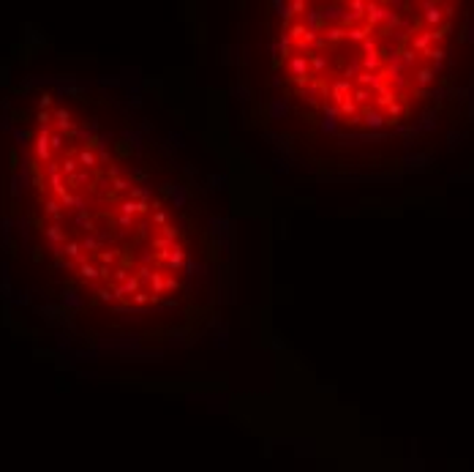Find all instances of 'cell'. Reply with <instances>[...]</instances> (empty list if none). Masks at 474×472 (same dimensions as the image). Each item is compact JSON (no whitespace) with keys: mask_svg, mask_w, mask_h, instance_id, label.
<instances>
[{"mask_svg":"<svg viewBox=\"0 0 474 472\" xmlns=\"http://www.w3.org/2000/svg\"><path fill=\"white\" fill-rule=\"evenodd\" d=\"M117 257H120V251H117V248H109V251H98V260H101V265H106V268H109L112 262L117 260Z\"/></svg>","mask_w":474,"mask_h":472,"instance_id":"52a82bcc","label":"cell"},{"mask_svg":"<svg viewBox=\"0 0 474 472\" xmlns=\"http://www.w3.org/2000/svg\"><path fill=\"white\" fill-rule=\"evenodd\" d=\"M177 287H180V281H177V278H172V276L164 281V292H166V289H169V292H175Z\"/></svg>","mask_w":474,"mask_h":472,"instance_id":"ffe728a7","label":"cell"},{"mask_svg":"<svg viewBox=\"0 0 474 472\" xmlns=\"http://www.w3.org/2000/svg\"><path fill=\"white\" fill-rule=\"evenodd\" d=\"M344 35H346L344 28H330L327 30V41H338V38H344Z\"/></svg>","mask_w":474,"mask_h":472,"instance_id":"9a60e30c","label":"cell"},{"mask_svg":"<svg viewBox=\"0 0 474 472\" xmlns=\"http://www.w3.org/2000/svg\"><path fill=\"white\" fill-rule=\"evenodd\" d=\"M164 273H158V270H153V276H150V295H156V298H161V292H164Z\"/></svg>","mask_w":474,"mask_h":472,"instance_id":"7a4b0ae2","label":"cell"},{"mask_svg":"<svg viewBox=\"0 0 474 472\" xmlns=\"http://www.w3.org/2000/svg\"><path fill=\"white\" fill-rule=\"evenodd\" d=\"M150 276H153V268H147V265H142L139 270H136V278H139L142 284H147V281H150Z\"/></svg>","mask_w":474,"mask_h":472,"instance_id":"30bf717a","label":"cell"},{"mask_svg":"<svg viewBox=\"0 0 474 472\" xmlns=\"http://www.w3.org/2000/svg\"><path fill=\"white\" fill-rule=\"evenodd\" d=\"M289 11H292V14H305V11H308V6H305L303 0H292V3H289Z\"/></svg>","mask_w":474,"mask_h":472,"instance_id":"7c38bea8","label":"cell"},{"mask_svg":"<svg viewBox=\"0 0 474 472\" xmlns=\"http://www.w3.org/2000/svg\"><path fill=\"white\" fill-rule=\"evenodd\" d=\"M120 213H123V216H134V213H136V202H134V200H123Z\"/></svg>","mask_w":474,"mask_h":472,"instance_id":"8fae6325","label":"cell"},{"mask_svg":"<svg viewBox=\"0 0 474 472\" xmlns=\"http://www.w3.org/2000/svg\"><path fill=\"white\" fill-rule=\"evenodd\" d=\"M79 276L82 278H98V265H90V262H85V265H79Z\"/></svg>","mask_w":474,"mask_h":472,"instance_id":"8992f818","label":"cell"},{"mask_svg":"<svg viewBox=\"0 0 474 472\" xmlns=\"http://www.w3.org/2000/svg\"><path fill=\"white\" fill-rule=\"evenodd\" d=\"M98 301H104V303L115 301V298H112V289H101V292H98Z\"/></svg>","mask_w":474,"mask_h":472,"instance_id":"cb8c5ba5","label":"cell"},{"mask_svg":"<svg viewBox=\"0 0 474 472\" xmlns=\"http://www.w3.org/2000/svg\"><path fill=\"white\" fill-rule=\"evenodd\" d=\"M425 19H428V22H439V11H436V8H433V6H428V11H425Z\"/></svg>","mask_w":474,"mask_h":472,"instance_id":"44dd1931","label":"cell"},{"mask_svg":"<svg viewBox=\"0 0 474 472\" xmlns=\"http://www.w3.org/2000/svg\"><path fill=\"white\" fill-rule=\"evenodd\" d=\"M308 63H311V68H316V71H322V68H324V58H316V55H311Z\"/></svg>","mask_w":474,"mask_h":472,"instance_id":"d6986e66","label":"cell"},{"mask_svg":"<svg viewBox=\"0 0 474 472\" xmlns=\"http://www.w3.org/2000/svg\"><path fill=\"white\" fill-rule=\"evenodd\" d=\"M351 99H354V101H360V104H363V101H368L371 99V93H368V90H354V93H351Z\"/></svg>","mask_w":474,"mask_h":472,"instance_id":"ac0fdd59","label":"cell"},{"mask_svg":"<svg viewBox=\"0 0 474 472\" xmlns=\"http://www.w3.org/2000/svg\"><path fill=\"white\" fill-rule=\"evenodd\" d=\"M134 303H136V306H145V303H150V292H147V289H139V292L134 295Z\"/></svg>","mask_w":474,"mask_h":472,"instance_id":"5bb4252c","label":"cell"},{"mask_svg":"<svg viewBox=\"0 0 474 472\" xmlns=\"http://www.w3.org/2000/svg\"><path fill=\"white\" fill-rule=\"evenodd\" d=\"M428 44H431V35H425V33L414 38V47H417V49H428Z\"/></svg>","mask_w":474,"mask_h":472,"instance_id":"e0dca14e","label":"cell"},{"mask_svg":"<svg viewBox=\"0 0 474 472\" xmlns=\"http://www.w3.org/2000/svg\"><path fill=\"white\" fill-rule=\"evenodd\" d=\"M363 66H365V68H376V66H379V58H376V55H368Z\"/></svg>","mask_w":474,"mask_h":472,"instance_id":"7402d4cb","label":"cell"},{"mask_svg":"<svg viewBox=\"0 0 474 472\" xmlns=\"http://www.w3.org/2000/svg\"><path fill=\"white\" fill-rule=\"evenodd\" d=\"M292 71L297 74V79H308V60L305 58H292Z\"/></svg>","mask_w":474,"mask_h":472,"instance_id":"3957f363","label":"cell"},{"mask_svg":"<svg viewBox=\"0 0 474 472\" xmlns=\"http://www.w3.org/2000/svg\"><path fill=\"white\" fill-rule=\"evenodd\" d=\"M150 202H147V200H142V202H136V213H147V210H150Z\"/></svg>","mask_w":474,"mask_h":472,"instance_id":"d4e9b609","label":"cell"},{"mask_svg":"<svg viewBox=\"0 0 474 472\" xmlns=\"http://www.w3.org/2000/svg\"><path fill=\"white\" fill-rule=\"evenodd\" d=\"M128 180H126V177H115V180H112V189H115V191H126V189H128Z\"/></svg>","mask_w":474,"mask_h":472,"instance_id":"2e32d148","label":"cell"},{"mask_svg":"<svg viewBox=\"0 0 474 472\" xmlns=\"http://www.w3.org/2000/svg\"><path fill=\"white\" fill-rule=\"evenodd\" d=\"M177 235H180V232H177L175 227H169V224L161 227V237H166V240H177Z\"/></svg>","mask_w":474,"mask_h":472,"instance_id":"4fadbf2b","label":"cell"},{"mask_svg":"<svg viewBox=\"0 0 474 472\" xmlns=\"http://www.w3.org/2000/svg\"><path fill=\"white\" fill-rule=\"evenodd\" d=\"M365 120H368V126H379V123H381V118H379V115H368Z\"/></svg>","mask_w":474,"mask_h":472,"instance_id":"4316f807","label":"cell"},{"mask_svg":"<svg viewBox=\"0 0 474 472\" xmlns=\"http://www.w3.org/2000/svg\"><path fill=\"white\" fill-rule=\"evenodd\" d=\"M120 287H123V295L128 298V295H136V292L142 289V281H139L136 276H131L128 281H126V284H120Z\"/></svg>","mask_w":474,"mask_h":472,"instance_id":"277c9868","label":"cell"},{"mask_svg":"<svg viewBox=\"0 0 474 472\" xmlns=\"http://www.w3.org/2000/svg\"><path fill=\"white\" fill-rule=\"evenodd\" d=\"M431 77H433V74H431V71H428V68H422L420 74H417V79H420L422 85H425V82H431Z\"/></svg>","mask_w":474,"mask_h":472,"instance_id":"603a6c76","label":"cell"},{"mask_svg":"<svg viewBox=\"0 0 474 472\" xmlns=\"http://www.w3.org/2000/svg\"><path fill=\"white\" fill-rule=\"evenodd\" d=\"M112 278H115V284H126L131 278L128 268H117V270H112Z\"/></svg>","mask_w":474,"mask_h":472,"instance_id":"ba28073f","label":"cell"},{"mask_svg":"<svg viewBox=\"0 0 474 472\" xmlns=\"http://www.w3.org/2000/svg\"><path fill=\"white\" fill-rule=\"evenodd\" d=\"M117 224H120V227H131L134 221H131V216H123V213H120V216H117Z\"/></svg>","mask_w":474,"mask_h":472,"instance_id":"484cf974","label":"cell"},{"mask_svg":"<svg viewBox=\"0 0 474 472\" xmlns=\"http://www.w3.org/2000/svg\"><path fill=\"white\" fill-rule=\"evenodd\" d=\"M76 156H79V161H82V167H88V169H93V167H95V161H98V156H95L93 150H88V148H85V150H79V153H76Z\"/></svg>","mask_w":474,"mask_h":472,"instance_id":"5b68a950","label":"cell"},{"mask_svg":"<svg viewBox=\"0 0 474 472\" xmlns=\"http://www.w3.org/2000/svg\"><path fill=\"white\" fill-rule=\"evenodd\" d=\"M153 224H156V227H166V224H169V216H166L164 210H156V213H153Z\"/></svg>","mask_w":474,"mask_h":472,"instance_id":"9c48e42d","label":"cell"},{"mask_svg":"<svg viewBox=\"0 0 474 472\" xmlns=\"http://www.w3.org/2000/svg\"><path fill=\"white\" fill-rule=\"evenodd\" d=\"M186 257H188V254L183 251L180 246H175V248L169 251V257H166V262H164V265L169 268V270H180V268L186 265Z\"/></svg>","mask_w":474,"mask_h":472,"instance_id":"6da1fadb","label":"cell"}]
</instances>
